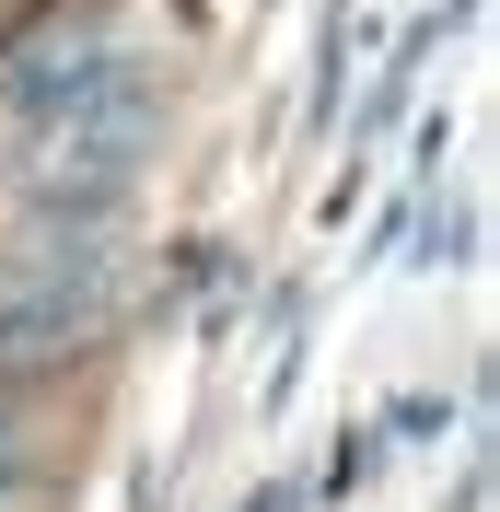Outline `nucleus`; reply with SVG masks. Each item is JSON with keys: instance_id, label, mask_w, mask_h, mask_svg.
I'll return each instance as SVG.
<instances>
[{"instance_id": "obj_1", "label": "nucleus", "mask_w": 500, "mask_h": 512, "mask_svg": "<svg viewBox=\"0 0 500 512\" xmlns=\"http://www.w3.org/2000/svg\"><path fill=\"white\" fill-rule=\"evenodd\" d=\"M140 152H152V70L117 47L70 105L24 117V163H12V175H24L35 210H117L128 175H140Z\"/></svg>"}, {"instance_id": "obj_2", "label": "nucleus", "mask_w": 500, "mask_h": 512, "mask_svg": "<svg viewBox=\"0 0 500 512\" xmlns=\"http://www.w3.org/2000/svg\"><path fill=\"white\" fill-rule=\"evenodd\" d=\"M105 59H117V35H105L94 12H47L35 35L0 47V105H12V117H47V105H70Z\"/></svg>"}, {"instance_id": "obj_3", "label": "nucleus", "mask_w": 500, "mask_h": 512, "mask_svg": "<svg viewBox=\"0 0 500 512\" xmlns=\"http://www.w3.org/2000/svg\"><path fill=\"white\" fill-rule=\"evenodd\" d=\"M35 489V454H24V419H12V396H0V512Z\"/></svg>"}]
</instances>
